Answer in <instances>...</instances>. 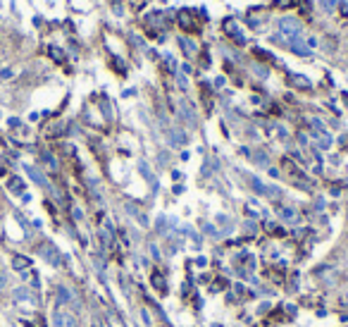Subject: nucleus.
I'll return each mask as SVG.
<instances>
[{
    "mask_svg": "<svg viewBox=\"0 0 348 327\" xmlns=\"http://www.w3.org/2000/svg\"><path fill=\"white\" fill-rule=\"evenodd\" d=\"M12 303L24 313H31L38 306V294L34 289H29V287H17L12 292Z\"/></svg>",
    "mask_w": 348,
    "mask_h": 327,
    "instance_id": "1",
    "label": "nucleus"
},
{
    "mask_svg": "<svg viewBox=\"0 0 348 327\" xmlns=\"http://www.w3.org/2000/svg\"><path fill=\"white\" fill-rule=\"evenodd\" d=\"M279 31L289 41H298V38H303V22L296 19V17H281L279 19Z\"/></svg>",
    "mask_w": 348,
    "mask_h": 327,
    "instance_id": "2",
    "label": "nucleus"
},
{
    "mask_svg": "<svg viewBox=\"0 0 348 327\" xmlns=\"http://www.w3.org/2000/svg\"><path fill=\"white\" fill-rule=\"evenodd\" d=\"M50 325L53 327H79V322L70 311L57 308V311H53V315H50Z\"/></svg>",
    "mask_w": 348,
    "mask_h": 327,
    "instance_id": "3",
    "label": "nucleus"
},
{
    "mask_svg": "<svg viewBox=\"0 0 348 327\" xmlns=\"http://www.w3.org/2000/svg\"><path fill=\"white\" fill-rule=\"evenodd\" d=\"M38 253H41V258L43 260H48L50 265H62V258H60V251L55 249L53 244H41L38 246Z\"/></svg>",
    "mask_w": 348,
    "mask_h": 327,
    "instance_id": "4",
    "label": "nucleus"
},
{
    "mask_svg": "<svg viewBox=\"0 0 348 327\" xmlns=\"http://www.w3.org/2000/svg\"><path fill=\"white\" fill-rule=\"evenodd\" d=\"M222 27H224V31H227V36H229V38H234V41H236L238 46H244V43H246L244 31L238 29V24H236L234 19H231V17H229V19H224Z\"/></svg>",
    "mask_w": 348,
    "mask_h": 327,
    "instance_id": "5",
    "label": "nucleus"
},
{
    "mask_svg": "<svg viewBox=\"0 0 348 327\" xmlns=\"http://www.w3.org/2000/svg\"><path fill=\"white\" fill-rule=\"evenodd\" d=\"M55 301H57V306L62 308V306H67V303H74V294H72V289H67V287H57Z\"/></svg>",
    "mask_w": 348,
    "mask_h": 327,
    "instance_id": "6",
    "label": "nucleus"
},
{
    "mask_svg": "<svg viewBox=\"0 0 348 327\" xmlns=\"http://www.w3.org/2000/svg\"><path fill=\"white\" fill-rule=\"evenodd\" d=\"M179 112L186 117V122L191 127H195L198 125V119H195V112H193V105L188 103V100H179Z\"/></svg>",
    "mask_w": 348,
    "mask_h": 327,
    "instance_id": "7",
    "label": "nucleus"
},
{
    "mask_svg": "<svg viewBox=\"0 0 348 327\" xmlns=\"http://www.w3.org/2000/svg\"><path fill=\"white\" fill-rule=\"evenodd\" d=\"M310 134H313L315 144L320 148H332V136H329L324 129H310Z\"/></svg>",
    "mask_w": 348,
    "mask_h": 327,
    "instance_id": "8",
    "label": "nucleus"
},
{
    "mask_svg": "<svg viewBox=\"0 0 348 327\" xmlns=\"http://www.w3.org/2000/svg\"><path fill=\"white\" fill-rule=\"evenodd\" d=\"M179 48H181V53H184L186 57H193L195 53H198L195 43L191 41V38H186V36H179Z\"/></svg>",
    "mask_w": 348,
    "mask_h": 327,
    "instance_id": "9",
    "label": "nucleus"
},
{
    "mask_svg": "<svg viewBox=\"0 0 348 327\" xmlns=\"http://www.w3.org/2000/svg\"><path fill=\"white\" fill-rule=\"evenodd\" d=\"M167 136H169V144H172V146H184V144H186V134L181 132V129H177V127L169 129Z\"/></svg>",
    "mask_w": 348,
    "mask_h": 327,
    "instance_id": "10",
    "label": "nucleus"
},
{
    "mask_svg": "<svg viewBox=\"0 0 348 327\" xmlns=\"http://www.w3.org/2000/svg\"><path fill=\"white\" fill-rule=\"evenodd\" d=\"M277 213L281 215V220H286V222H298V213L293 208H286V206H277Z\"/></svg>",
    "mask_w": 348,
    "mask_h": 327,
    "instance_id": "11",
    "label": "nucleus"
},
{
    "mask_svg": "<svg viewBox=\"0 0 348 327\" xmlns=\"http://www.w3.org/2000/svg\"><path fill=\"white\" fill-rule=\"evenodd\" d=\"M24 170H27V174H29V177H31V179L36 181V184H41V187H48V179H46V177H43V174L38 172L36 167H31V165H24Z\"/></svg>",
    "mask_w": 348,
    "mask_h": 327,
    "instance_id": "12",
    "label": "nucleus"
},
{
    "mask_svg": "<svg viewBox=\"0 0 348 327\" xmlns=\"http://www.w3.org/2000/svg\"><path fill=\"white\" fill-rule=\"evenodd\" d=\"M289 46H291V50L296 53V55H300V57L310 55V48H308V43H303L300 38H298V41H289Z\"/></svg>",
    "mask_w": 348,
    "mask_h": 327,
    "instance_id": "13",
    "label": "nucleus"
},
{
    "mask_svg": "<svg viewBox=\"0 0 348 327\" xmlns=\"http://www.w3.org/2000/svg\"><path fill=\"white\" fill-rule=\"evenodd\" d=\"M12 268L17 272H24V270H29V268H31V260H29V258H24V256H14L12 258Z\"/></svg>",
    "mask_w": 348,
    "mask_h": 327,
    "instance_id": "14",
    "label": "nucleus"
},
{
    "mask_svg": "<svg viewBox=\"0 0 348 327\" xmlns=\"http://www.w3.org/2000/svg\"><path fill=\"white\" fill-rule=\"evenodd\" d=\"M139 170H141V174H143V179H146L148 181V184H150V187H158V184H155V174L153 172H150V167H148L146 165V162H143V160H141V165H139Z\"/></svg>",
    "mask_w": 348,
    "mask_h": 327,
    "instance_id": "15",
    "label": "nucleus"
},
{
    "mask_svg": "<svg viewBox=\"0 0 348 327\" xmlns=\"http://www.w3.org/2000/svg\"><path fill=\"white\" fill-rule=\"evenodd\" d=\"M253 160L258 162L260 167H270V158H267L265 151H255V153H253Z\"/></svg>",
    "mask_w": 348,
    "mask_h": 327,
    "instance_id": "16",
    "label": "nucleus"
},
{
    "mask_svg": "<svg viewBox=\"0 0 348 327\" xmlns=\"http://www.w3.org/2000/svg\"><path fill=\"white\" fill-rule=\"evenodd\" d=\"M291 81L296 84V86H300V89H313V84H310V79L300 77V74H293V77H291Z\"/></svg>",
    "mask_w": 348,
    "mask_h": 327,
    "instance_id": "17",
    "label": "nucleus"
},
{
    "mask_svg": "<svg viewBox=\"0 0 348 327\" xmlns=\"http://www.w3.org/2000/svg\"><path fill=\"white\" fill-rule=\"evenodd\" d=\"M339 3H341V0H320V5L324 12H334L336 7H339Z\"/></svg>",
    "mask_w": 348,
    "mask_h": 327,
    "instance_id": "18",
    "label": "nucleus"
},
{
    "mask_svg": "<svg viewBox=\"0 0 348 327\" xmlns=\"http://www.w3.org/2000/svg\"><path fill=\"white\" fill-rule=\"evenodd\" d=\"M165 65H167V70L172 72V74H179V65H177V60H174L172 55H165Z\"/></svg>",
    "mask_w": 348,
    "mask_h": 327,
    "instance_id": "19",
    "label": "nucleus"
},
{
    "mask_svg": "<svg viewBox=\"0 0 348 327\" xmlns=\"http://www.w3.org/2000/svg\"><path fill=\"white\" fill-rule=\"evenodd\" d=\"M10 189H12V191H19V194L24 196V184H21V179H17V177L10 179Z\"/></svg>",
    "mask_w": 348,
    "mask_h": 327,
    "instance_id": "20",
    "label": "nucleus"
},
{
    "mask_svg": "<svg viewBox=\"0 0 348 327\" xmlns=\"http://www.w3.org/2000/svg\"><path fill=\"white\" fill-rule=\"evenodd\" d=\"M43 160H46V162H48V165H50V167H53V170H55V167H57V162H55V158H53V155H50V153H43Z\"/></svg>",
    "mask_w": 348,
    "mask_h": 327,
    "instance_id": "21",
    "label": "nucleus"
},
{
    "mask_svg": "<svg viewBox=\"0 0 348 327\" xmlns=\"http://www.w3.org/2000/svg\"><path fill=\"white\" fill-rule=\"evenodd\" d=\"M177 84H179L181 89L186 91V86H188V81H186V77H184V74H177Z\"/></svg>",
    "mask_w": 348,
    "mask_h": 327,
    "instance_id": "22",
    "label": "nucleus"
},
{
    "mask_svg": "<svg viewBox=\"0 0 348 327\" xmlns=\"http://www.w3.org/2000/svg\"><path fill=\"white\" fill-rule=\"evenodd\" d=\"M298 5H300V10H303V12H310V3H308V0H298Z\"/></svg>",
    "mask_w": 348,
    "mask_h": 327,
    "instance_id": "23",
    "label": "nucleus"
},
{
    "mask_svg": "<svg viewBox=\"0 0 348 327\" xmlns=\"http://www.w3.org/2000/svg\"><path fill=\"white\" fill-rule=\"evenodd\" d=\"M150 256H153L155 260H160V251H158V246L155 244H150Z\"/></svg>",
    "mask_w": 348,
    "mask_h": 327,
    "instance_id": "24",
    "label": "nucleus"
},
{
    "mask_svg": "<svg viewBox=\"0 0 348 327\" xmlns=\"http://www.w3.org/2000/svg\"><path fill=\"white\" fill-rule=\"evenodd\" d=\"M50 55H53V57H55V60H62V53H60V48H50Z\"/></svg>",
    "mask_w": 348,
    "mask_h": 327,
    "instance_id": "25",
    "label": "nucleus"
},
{
    "mask_svg": "<svg viewBox=\"0 0 348 327\" xmlns=\"http://www.w3.org/2000/svg\"><path fill=\"white\" fill-rule=\"evenodd\" d=\"M5 284H7V275L5 272H0V292L5 289Z\"/></svg>",
    "mask_w": 348,
    "mask_h": 327,
    "instance_id": "26",
    "label": "nucleus"
},
{
    "mask_svg": "<svg viewBox=\"0 0 348 327\" xmlns=\"http://www.w3.org/2000/svg\"><path fill=\"white\" fill-rule=\"evenodd\" d=\"M293 0H274V5L277 7H286V5H291Z\"/></svg>",
    "mask_w": 348,
    "mask_h": 327,
    "instance_id": "27",
    "label": "nucleus"
},
{
    "mask_svg": "<svg viewBox=\"0 0 348 327\" xmlns=\"http://www.w3.org/2000/svg\"><path fill=\"white\" fill-rule=\"evenodd\" d=\"M215 86H217V89H222V86H224V77H217L215 79Z\"/></svg>",
    "mask_w": 348,
    "mask_h": 327,
    "instance_id": "28",
    "label": "nucleus"
},
{
    "mask_svg": "<svg viewBox=\"0 0 348 327\" xmlns=\"http://www.w3.org/2000/svg\"><path fill=\"white\" fill-rule=\"evenodd\" d=\"M12 77V70H3V79H10Z\"/></svg>",
    "mask_w": 348,
    "mask_h": 327,
    "instance_id": "29",
    "label": "nucleus"
},
{
    "mask_svg": "<svg viewBox=\"0 0 348 327\" xmlns=\"http://www.w3.org/2000/svg\"><path fill=\"white\" fill-rule=\"evenodd\" d=\"M343 301H346V303H348V294H346V296H343Z\"/></svg>",
    "mask_w": 348,
    "mask_h": 327,
    "instance_id": "30",
    "label": "nucleus"
}]
</instances>
